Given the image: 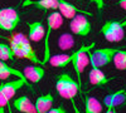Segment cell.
<instances>
[{"instance_id": "1", "label": "cell", "mask_w": 126, "mask_h": 113, "mask_svg": "<svg viewBox=\"0 0 126 113\" xmlns=\"http://www.w3.org/2000/svg\"><path fill=\"white\" fill-rule=\"evenodd\" d=\"M8 40L15 58L27 59L34 64H40V59L35 54V50L32 47L30 40L23 33H15L12 37H9Z\"/></svg>"}, {"instance_id": "2", "label": "cell", "mask_w": 126, "mask_h": 113, "mask_svg": "<svg viewBox=\"0 0 126 113\" xmlns=\"http://www.w3.org/2000/svg\"><path fill=\"white\" fill-rule=\"evenodd\" d=\"M56 89L58 92V94L64 98V99H75L76 96L79 92V86L77 83L76 79H73L71 74L68 73H62L57 77L56 80Z\"/></svg>"}, {"instance_id": "3", "label": "cell", "mask_w": 126, "mask_h": 113, "mask_svg": "<svg viewBox=\"0 0 126 113\" xmlns=\"http://www.w3.org/2000/svg\"><path fill=\"white\" fill-rule=\"evenodd\" d=\"M94 48V43L90 44H83L79 47L75 53H72V62L71 64H73V69H75L77 74V83L81 88L82 86V72L86 69V67L90 64V58H88V52Z\"/></svg>"}, {"instance_id": "4", "label": "cell", "mask_w": 126, "mask_h": 113, "mask_svg": "<svg viewBox=\"0 0 126 113\" xmlns=\"http://www.w3.org/2000/svg\"><path fill=\"white\" fill-rule=\"evenodd\" d=\"M120 48H92L88 52V58H90V64L92 67H97V68H102L106 67L107 64H110L113 55L116 54V52Z\"/></svg>"}, {"instance_id": "5", "label": "cell", "mask_w": 126, "mask_h": 113, "mask_svg": "<svg viewBox=\"0 0 126 113\" xmlns=\"http://www.w3.org/2000/svg\"><path fill=\"white\" fill-rule=\"evenodd\" d=\"M63 24V16L58 10H52V13L47 16V33H46V43H44V55L40 64H46L50 57V47H49V38L50 33L59 29Z\"/></svg>"}, {"instance_id": "6", "label": "cell", "mask_w": 126, "mask_h": 113, "mask_svg": "<svg viewBox=\"0 0 126 113\" xmlns=\"http://www.w3.org/2000/svg\"><path fill=\"white\" fill-rule=\"evenodd\" d=\"M101 34L110 43H119L125 38L124 28L121 26L120 22L116 20H107L101 26Z\"/></svg>"}, {"instance_id": "7", "label": "cell", "mask_w": 126, "mask_h": 113, "mask_svg": "<svg viewBox=\"0 0 126 113\" xmlns=\"http://www.w3.org/2000/svg\"><path fill=\"white\" fill-rule=\"evenodd\" d=\"M20 23V15L14 8L0 9V30L13 32Z\"/></svg>"}, {"instance_id": "8", "label": "cell", "mask_w": 126, "mask_h": 113, "mask_svg": "<svg viewBox=\"0 0 126 113\" xmlns=\"http://www.w3.org/2000/svg\"><path fill=\"white\" fill-rule=\"evenodd\" d=\"M69 28L73 34L79 37H87L92 30L91 22L87 19V15H83V14H77L76 16H73L71 19Z\"/></svg>"}, {"instance_id": "9", "label": "cell", "mask_w": 126, "mask_h": 113, "mask_svg": "<svg viewBox=\"0 0 126 113\" xmlns=\"http://www.w3.org/2000/svg\"><path fill=\"white\" fill-rule=\"evenodd\" d=\"M24 86H29L28 84V80L25 78H18V79L12 80V82L1 83V84H0V94H3L8 100H10L15 96L16 92L20 88H23Z\"/></svg>"}, {"instance_id": "10", "label": "cell", "mask_w": 126, "mask_h": 113, "mask_svg": "<svg viewBox=\"0 0 126 113\" xmlns=\"http://www.w3.org/2000/svg\"><path fill=\"white\" fill-rule=\"evenodd\" d=\"M58 12L61 13V15L66 19H72L73 16H76L77 14H83V15H88L91 16L92 13L86 12V10H82L79 8H77L76 5H73L66 0H59V4H58Z\"/></svg>"}, {"instance_id": "11", "label": "cell", "mask_w": 126, "mask_h": 113, "mask_svg": "<svg viewBox=\"0 0 126 113\" xmlns=\"http://www.w3.org/2000/svg\"><path fill=\"white\" fill-rule=\"evenodd\" d=\"M112 79H113V77H107L101 70V68H97V67H92L91 70L88 72V80L94 87L105 86V84H107L109 82H111Z\"/></svg>"}, {"instance_id": "12", "label": "cell", "mask_w": 126, "mask_h": 113, "mask_svg": "<svg viewBox=\"0 0 126 113\" xmlns=\"http://www.w3.org/2000/svg\"><path fill=\"white\" fill-rule=\"evenodd\" d=\"M23 74L30 83H39L46 74V69L43 68V65H29L24 68Z\"/></svg>"}, {"instance_id": "13", "label": "cell", "mask_w": 126, "mask_h": 113, "mask_svg": "<svg viewBox=\"0 0 126 113\" xmlns=\"http://www.w3.org/2000/svg\"><path fill=\"white\" fill-rule=\"evenodd\" d=\"M46 35L44 25L42 22H33L28 23V39L32 42H40Z\"/></svg>"}, {"instance_id": "14", "label": "cell", "mask_w": 126, "mask_h": 113, "mask_svg": "<svg viewBox=\"0 0 126 113\" xmlns=\"http://www.w3.org/2000/svg\"><path fill=\"white\" fill-rule=\"evenodd\" d=\"M59 0H25L22 4L25 6H34L39 10H58Z\"/></svg>"}, {"instance_id": "15", "label": "cell", "mask_w": 126, "mask_h": 113, "mask_svg": "<svg viewBox=\"0 0 126 113\" xmlns=\"http://www.w3.org/2000/svg\"><path fill=\"white\" fill-rule=\"evenodd\" d=\"M13 107L20 113H37L35 106L33 104V102H32L27 96H22V97L15 98L14 102H13Z\"/></svg>"}, {"instance_id": "16", "label": "cell", "mask_w": 126, "mask_h": 113, "mask_svg": "<svg viewBox=\"0 0 126 113\" xmlns=\"http://www.w3.org/2000/svg\"><path fill=\"white\" fill-rule=\"evenodd\" d=\"M54 103V97L52 93H47L44 96H39L35 100V112L37 113H47Z\"/></svg>"}, {"instance_id": "17", "label": "cell", "mask_w": 126, "mask_h": 113, "mask_svg": "<svg viewBox=\"0 0 126 113\" xmlns=\"http://www.w3.org/2000/svg\"><path fill=\"white\" fill-rule=\"evenodd\" d=\"M125 100H126V89H120L117 92H115V93L109 94L103 99V104L106 106V108L109 107L116 108L117 106L125 103Z\"/></svg>"}, {"instance_id": "18", "label": "cell", "mask_w": 126, "mask_h": 113, "mask_svg": "<svg viewBox=\"0 0 126 113\" xmlns=\"http://www.w3.org/2000/svg\"><path fill=\"white\" fill-rule=\"evenodd\" d=\"M48 62H49V64L54 68H64L68 64H71L72 54H53V55L49 57Z\"/></svg>"}, {"instance_id": "19", "label": "cell", "mask_w": 126, "mask_h": 113, "mask_svg": "<svg viewBox=\"0 0 126 113\" xmlns=\"http://www.w3.org/2000/svg\"><path fill=\"white\" fill-rule=\"evenodd\" d=\"M85 113H102V103L91 96H85Z\"/></svg>"}, {"instance_id": "20", "label": "cell", "mask_w": 126, "mask_h": 113, "mask_svg": "<svg viewBox=\"0 0 126 113\" xmlns=\"http://www.w3.org/2000/svg\"><path fill=\"white\" fill-rule=\"evenodd\" d=\"M58 48L61 50H69L75 47V38L69 33H62L58 38Z\"/></svg>"}, {"instance_id": "21", "label": "cell", "mask_w": 126, "mask_h": 113, "mask_svg": "<svg viewBox=\"0 0 126 113\" xmlns=\"http://www.w3.org/2000/svg\"><path fill=\"white\" fill-rule=\"evenodd\" d=\"M112 63L115 65V68L119 70H126V50L119 49L116 54L113 55Z\"/></svg>"}, {"instance_id": "22", "label": "cell", "mask_w": 126, "mask_h": 113, "mask_svg": "<svg viewBox=\"0 0 126 113\" xmlns=\"http://www.w3.org/2000/svg\"><path fill=\"white\" fill-rule=\"evenodd\" d=\"M15 57L13 54V50L10 48L9 44L5 43H0V60H13Z\"/></svg>"}, {"instance_id": "23", "label": "cell", "mask_w": 126, "mask_h": 113, "mask_svg": "<svg viewBox=\"0 0 126 113\" xmlns=\"http://www.w3.org/2000/svg\"><path fill=\"white\" fill-rule=\"evenodd\" d=\"M0 70L5 72V73H8L10 75H15L18 78H25L24 74H23V72H20V70H18V69H15L13 67H10L9 64L5 63L4 60H0Z\"/></svg>"}, {"instance_id": "24", "label": "cell", "mask_w": 126, "mask_h": 113, "mask_svg": "<svg viewBox=\"0 0 126 113\" xmlns=\"http://www.w3.org/2000/svg\"><path fill=\"white\" fill-rule=\"evenodd\" d=\"M47 113H67V111H66L64 108H63L62 106H58V107H54V108L52 107Z\"/></svg>"}, {"instance_id": "25", "label": "cell", "mask_w": 126, "mask_h": 113, "mask_svg": "<svg viewBox=\"0 0 126 113\" xmlns=\"http://www.w3.org/2000/svg\"><path fill=\"white\" fill-rule=\"evenodd\" d=\"M91 1L96 4V8L100 10V12H101V10L103 9V5H105V0H91Z\"/></svg>"}, {"instance_id": "26", "label": "cell", "mask_w": 126, "mask_h": 113, "mask_svg": "<svg viewBox=\"0 0 126 113\" xmlns=\"http://www.w3.org/2000/svg\"><path fill=\"white\" fill-rule=\"evenodd\" d=\"M8 104H9V100H8L3 94H0V107H4V108H5Z\"/></svg>"}, {"instance_id": "27", "label": "cell", "mask_w": 126, "mask_h": 113, "mask_svg": "<svg viewBox=\"0 0 126 113\" xmlns=\"http://www.w3.org/2000/svg\"><path fill=\"white\" fill-rule=\"evenodd\" d=\"M71 102H72V107H73V111H75V113H82V112L78 109V107L76 106V103H75V99H72Z\"/></svg>"}, {"instance_id": "28", "label": "cell", "mask_w": 126, "mask_h": 113, "mask_svg": "<svg viewBox=\"0 0 126 113\" xmlns=\"http://www.w3.org/2000/svg\"><path fill=\"white\" fill-rule=\"evenodd\" d=\"M119 5L121 9H124L126 12V0H119Z\"/></svg>"}, {"instance_id": "29", "label": "cell", "mask_w": 126, "mask_h": 113, "mask_svg": "<svg viewBox=\"0 0 126 113\" xmlns=\"http://www.w3.org/2000/svg\"><path fill=\"white\" fill-rule=\"evenodd\" d=\"M106 113H117L116 112V108H113V107H109L106 109Z\"/></svg>"}, {"instance_id": "30", "label": "cell", "mask_w": 126, "mask_h": 113, "mask_svg": "<svg viewBox=\"0 0 126 113\" xmlns=\"http://www.w3.org/2000/svg\"><path fill=\"white\" fill-rule=\"evenodd\" d=\"M120 24H121V26H122V28H125V26H126V19H125V20H122V22H120Z\"/></svg>"}, {"instance_id": "31", "label": "cell", "mask_w": 126, "mask_h": 113, "mask_svg": "<svg viewBox=\"0 0 126 113\" xmlns=\"http://www.w3.org/2000/svg\"><path fill=\"white\" fill-rule=\"evenodd\" d=\"M0 113H5V108L4 107H0Z\"/></svg>"}, {"instance_id": "32", "label": "cell", "mask_w": 126, "mask_h": 113, "mask_svg": "<svg viewBox=\"0 0 126 113\" xmlns=\"http://www.w3.org/2000/svg\"><path fill=\"white\" fill-rule=\"evenodd\" d=\"M125 104H126V100H125Z\"/></svg>"}, {"instance_id": "33", "label": "cell", "mask_w": 126, "mask_h": 113, "mask_svg": "<svg viewBox=\"0 0 126 113\" xmlns=\"http://www.w3.org/2000/svg\"><path fill=\"white\" fill-rule=\"evenodd\" d=\"M10 113H12V112H10ZM19 113H20V112H19Z\"/></svg>"}]
</instances>
